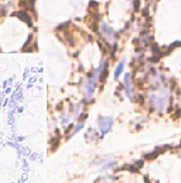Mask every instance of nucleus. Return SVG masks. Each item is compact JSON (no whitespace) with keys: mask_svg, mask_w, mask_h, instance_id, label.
Here are the masks:
<instances>
[{"mask_svg":"<svg viewBox=\"0 0 181 183\" xmlns=\"http://www.w3.org/2000/svg\"><path fill=\"white\" fill-rule=\"evenodd\" d=\"M138 6H139V0H134V10H138Z\"/></svg>","mask_w":181,"mask_h":183,"instance_id":"8","label":"nucleus"},{"mask_svg":"<svg viewBox=\"0 0 181 183\" xmlns=\"http://www.w3.org/2000/svg\"><path fill=\"white\" fill-rule=\"evenodd\" d=\"M17 15H18V17L22 19L23 22H25L28 26H30V27H32V24H33V23H32V19H30V15H29L28 13H27L25 10H20V11H18V13H17Z\"/></svg>","mask_w":181,"mask_h":183,"instance_id":"4","label":"nucleus"},{"mask_svg":"<svg viewBox=\"0 0 181 183\" xmlns=\"http://www.w3.org/2000/svg\"><path fill=\"white\" fill-rule=\"evenodd\" d=\"M90 9H91V8H94V9H98V6H99V4L98 3H96V1H94V0H92V1H90Z\"/></svg>","mask_w":181,"mask_h":183,"instance_id":"7","label":"nucleus"},{"mask_svg":"<svg viewBox=\"0 0 181 183\" xmlns=\"http://www.w3.org/2000/svg\"><path fill=\"white\" fill-rule=\"evenodd\" d=\"M84 127V121H81V122H80V123L77 125V126H76V127L74 128V131H72V133H71V136L72 135H74V133H76V132H77L79 131V130H81Z\"/></svg>","mask_w":181,"mask_h":183,"instance_id":"6","label":"nucleus"},{"mask_svg":"<svg viewBox=\"0 0 181 183\" xmlns=\"http://www.w3.org/2000/svg\"><path fill=\"white\" fill-rule=\"evenodd\" d=\"M123 69H124V60H123L122 62H119V65L117 66V69H115V72H114V78H115V79L119 78V75L122 74Z\"/></svg>","mask_w":181,"mask_h":183,"instance_id":"5","label":"nucleus"},{"mask_svg":"<svg viewBox=\"0 0 181 183\" xmlns=\"http://www.w3.org/2000/svg\"><path fill=\"white\" fill-rule=\"evenodd\" d=\"M27 178H28V175H27V174H23V175H22V178H20V182H19V183H23Z\"/></svg>","mask_w":181,"mask_h":183,"instance_id":"9","label":"nucleus"},{"mask_svg":"<svg viewBox=\"0 0 181 183\" xmlns=\"http://www.w3.org/2000/svg\"><path fill=\"white\" fill-rule=\"evenodd\" d=\"M100 33H101L103 38L108 40L110 43H111V42L115 43V40L118 38V33L115 32V30L111 28L110 26H108L106 23H104V22L100 23Z\"/></svg>","mask_w":181,"mask_h":183,"instance_id":"1","label":"nucleus"},{"mask_svg":"<svg viewBox=\"0 0 181 183\" xmlns=\"http://www.w3.org/2000/svg\"><path fill=\"white\" fill-rule=\"evenodd\" d=\"M113 126V118L111 117H100L99 118V127L101 136H104L106 132H109V130Z\"/></svg>","mask_w":181,"mask_h":183,"instance_id":"2","label":"nucleus"},{"mask_svg":"<svg viewBox=\"0 0 181 183\" xmlns=\"http://www.w3.org/2000/svg\"><path fill=\"white\" fill-rule=\"evenodd\" d=\"M124 87H125L127 95H128L129 98H132V82H130L129 74H125V76H124Z\"/></svg>","mask_w":181,"mask_h":183,"instance_id":"3","label":"nucleus"}]
</instances>
